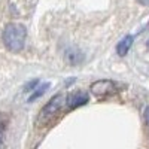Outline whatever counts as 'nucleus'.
<instances>
[{"instance_id":"1","label":"nucleus","mask_w":149,"mask_h":149,"mask_svg":"<svg viewBox=\"0 0 149 149\" xmlns=\"http://www.w3.org/2000/svg\"><path fill=\"white\" fill-rule=\"evenodd\" d=\"M27 29L19 22H10L3 30V43L10 52H19L24 48Z\"/></svg>"},{"instance_id":"2","label":"nucleus","mask_w":149,"mask_h":149,"mask_svg":"<svg viewBox=\"0 0 149 149\" xmlns=\"http://www.w3.org/2000/svg\"><path fill=\"white\" fill-rule=\"evenodd\" d=\"M63 110H69L67 95H66V94H57V95L52 97L51 100L45 104V107L40 110L39 121H40V122H48V121H51L54 116H57L58 113H61Z\"/></svg>"},{"instance_id":"3","label":"nucleus","mask_w":149,"mask_h":149,"mask_svg":"<svg viewBox=\"0 0 149 149\" xmlns=\"http://www.w3.org/2000/svg\"><path fill=\"white\" fill-rule=\"evenodd\" d=\"M91 93L97 97H104V95H109V94H113L115 93V84L109 79L95 81L91 85Z\"/></svg>"},{"instance_id":"4","label":"nucleus","mask_w":149,"mask_h":149,"mask_svg":"<svg viewBox=\"0 0 149 149\" xmlns=\"http://www.w3.org/2000/svg\"><path fill=\"white\" fill-rule=\"evenodd\" d=\"M88 102V94L84 93V91H74L67 94V104H69V110L74 109V107H79L82 104H85Z\"/></svg>"},{"instance_id":"5","label":"nucleus","mask_w":149,"mask_h":149,"mask_svg":"<svg viewBox=\"0 0 149 149\" xmlns=\"http://www.w3.org/2000/svg\"><path fill=\"white\" fill-rule=\"evenodd\" d=\"M133 45V36L131 34H127L125 37H122L119 40V43L116 45V54L119 57H125L127 52L130 51V48Z\"/></svg>"},{"instance_id":"6","label":"nucleus","mask_w":149,"mask_h":149,"mask_svg":"<svg viewBox=\"0 0 149 149\" xmlns=\"http://www.w3.org/2000/svg\"><path fill=\"white\" fill-rule=\"evenodd\" d=\"M8 115L6 113H0V145H2V136H3V131L6 130L8 127Z\"/></svg>"},{"instance_id":"7","label":"nucleus","mask_w":149,"mask_h":149,"mask_svg":"<svg viewBox=\"0 0 149 149\" xmlns=\"http://www.w3.org/2000/svg\"><path fill=\"white\" fill-rule=\"evenodd\" d=\"M46 88H48V84H45L43 86H39V88H37V90L34 91V94H33V95H30V98H29V100H34L36 97H39L40 94H43V91H45Z\"/></svg>"},{"instance_id":"8","label":"nucleus","mask_w":149,"mask_h":149,"mask_svg":"<svg viewBox=\"0 0 149 149\" xmlns=\"http://www.w3.org/2000/svg\"><path fill=\"white\" fill-rule=\"evenodd\" d=\"M143 118H145V122L148 124V127H149V106L145 109V113H143Z\"/></svg>"},{"instance_id":"9","label":"nucleus","mask_w":149,"mask_h":149,"mask_svg":"<svg viewBox=\"0 0 149 149\" xmlns=\"http://www.w3.org/2000/svg\"><path fill=\"white\" fill-rule=\"evenodd\" d=\"M139 3H142L145 6H149V0H139Z\"/></svg>"},{"instance_id":"10","label":"nucleus","mask_w":149,"mask_h":149,"mask_svg":"<svg viewBox=\"0 0 149 149\" xmlns=\"http://www.w3.org/2000/svg\"><path fill=\"white\" fill-rule=\"evenodd\" d=\"M148 45H149V42H148Z\"/></svg>"}]
</instances>
